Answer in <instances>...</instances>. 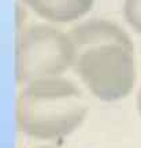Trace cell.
Segmentation results:
<instances>
[{
	"instance_id": "3",
	"label": "cell",
	"mask_w": 141,
	"mask_h": 148,
	"mask_svg": "<svg viewBox=\"0 0 141 148\" xmlns=\"http://www.w3.org/2000/svg\"><path fill=\"white\" fill-rule=\"evenodd\" d=\"M68 33L44 25L26 29L15 47V77L19 84L62 77L77 60Z\"/></svg>"
},
{
	"instance_id": "7",
	"label": "cell",
	"mask_w": 141,
	"mask_h": 148,
	"mask_svg": "<svg viewBox=\"0 0 141 148\" xmlns=\"http://www.w3.org/2000/svg\"><path fill=\"white\" fill-rule=\"evenodd\" d=\"M137 110H138V112L141 115V88L138 90V93H137Z\"/></svg>"
},
{
	"instance_id": "4",
	"label": "cell",
	"mask_w": 141,
	"mask_h": 148,
	"mask_svg": "<svg viewBox=\"0 0 141 148\" xmlns=\"http://www.w3.org/2000/svg\"><path fill=\"white\" fill-rule=\"evenodd\" d=\"M70 38L73 40L77 52L105 44H126L134 45L129 34L116 23L105 19H92L84 22L70 30Z\"/></svg>"
},
{
	"instance_id": "8",
	"label": "cell",
	"mask_w": 141,
	"mask_h": 148,
	"mask_svg": "<svg viewBox=\"0 0 141 148\" xmlns=\"http://www.w3.org/2000/svg\"><path fill=\"white\" fill-rule=\"evenodd\" d=\"M34 148H55V147H49V145H40V147H34Z\"/></svg>"
},
{
	"instance_id": "5",
	"label": "cell",
	"mask_w": 141,
	"mask_h": 148,
	"mask_svg": "<svg viewBox=\"0 0 141 148\" xmlns=\"http://www.w3.org/2000/svg\"><path fill=\"white\" fill-rule=\"evenodd\" d=\"M29 3L45 19L70 22L84 15L90 8L92 0H29Z\"/></svg>"
},
{
	"instance_id": "1",
	"label": "cell",
	"mask_w": 141,
	"mask_h": 148,
	"mask_svg": "<svg viewBox=\"0 0 141 148\" xmlns=\"http://www.w3.org/2000/svg\"><path fill=\"white\" fill-rule=\"evenodd\" d=\"M88 114L82 90L66 77L27 82L15 104L18 130L38 140H57L74 133Z\"/></svg>"
},
{
	"instance_id": "2",
	"label": "cell",
	"mask_w": 141,
	"mask_h": 148,
	"mask_svg": "<svg viewBox=\"0 0 141 148\" xmlns=\"http://www.w3.org/2000/svg\"><path fill=\"white\" fill-rule=\"evenodd\" d=\"M74 70L81 82L101 101H118L131 93L137 81L134 45L105 44L77 55Z\"/></svg>"
},
{
	"instance_id": "6",
	"label": "cell",
	"mask_w": 141,
	"mask_h": 148,
	"mask_svg": "<svg viewBox=\"0 0 141 148\" xmlns=\"http://www.w3.org/2000/svg\"><path fill=\"white\" fill-rule=\"evenodd\" d=\"M125 18L133 30L141 34V0H126Z\"/></svg>"
}]
</instances>
